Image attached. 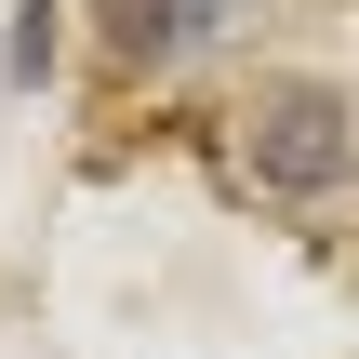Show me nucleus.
<instances>
[{"mask_svg": "<svg viewBox=\"0 0 359 359\" xmlns=\"http://www.w3.org/2000/svg\"><path fill=\"white\" fill-rule=\"evenodd\" d=\"M253 173L266 187H333L346 173V107L333 93H266L253 107Z\"/></svg>", "mask_w": 359, "mask_h": 359, "instance_id": "obj_1", "label": "nucleus"}, {"mask_svg": "<svg viewBox=\"0 0 359 359\" xmlns=\"http://www.w3.org/2000/svg\"><path fill=\"white\" fill-rule=\"evenodd\" d=\"M107 27H120V53H187V40H213L226 27V0H107Z\"/></svg>", "mask_w": 359, "mask_h": 359, "instance_id": "obj_2", "label": "nucleus"}]
</instances>
